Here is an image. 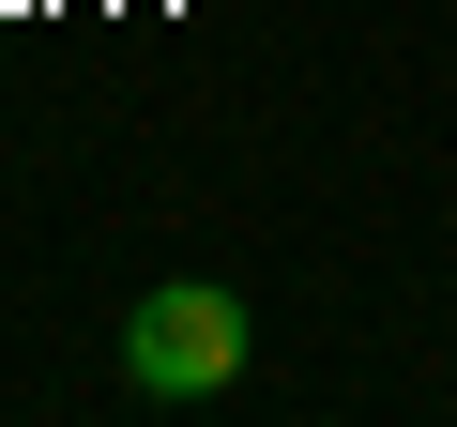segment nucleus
Wrapping results in <instances>:
<instances>
[{
    "label": "nucleus",
    "instance_id": "1",
    "mask_svg": "<svg viewBox=\"0 0 457 427\" xmlns=\"http://www.w3.org/2000/svg\"><path fill=\"white\" fill-rule=\"evenodd\" d=\"M122 381L137 397H228L245 381V290H213V275H168L122 306Z\"/></svg>",
    "mask_w": 457,
    "mask_h": 427
}]
</instances>
